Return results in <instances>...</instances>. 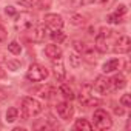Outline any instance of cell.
Wrapping results in <instances>:
<instances>
[{"instance_id": "cell-21", "label": "cell", "mask_w": 131, "mask_h": 131, "mask_svg": "<svg viewBox=\"0 0 131 131\" xmlns=\"http://www.w3.org/2000/svg\"><path fill=\"white\" fill-rule=\"evenodd\" d=\"M8 49H9V52H13V54H16V56L22 52V46H20L19 42H11V43L8 45Z\"/></svg>"}, {"instance_id": "cell-22", "label": "cell", "mask_w": 131, "mask_h": 131, "mask_svg": "<svg viewBox=\"0 0 131 131\" xmlns=\"http://www.w3.org/2000/svg\"><path fill=\"white\" fill-rule=\"evenodd\" d=\"M36 6L39 8V9H48L49 6H51V0H37L36 2Z\"/></svg>"}, {"instance_id": "cell-28", "label": "cell", "mask_w": 131, "mask_h": 131, "mask_svg": "<svg viewBox=\"0 0 131 131\" xmlns=\"http://www.w3.org/2000/svg\"><path fill=\"white\" fill-rule=\"evenodd\" d=\"M85 45H86V43H83V42H80V40H74V49H76L79 54H82V51H83Z\"/></svg>"}, {"instance_id": "cell-14", "label": "cell", "mask_w": 131, "mask_h": 131, "mask_svg": "<svg viewBox=\"0 0 131 131\" xmlns=\"http://www.w3.org/2000/svg\"><path fill=\"white\" fill-rule=\"evenodd\" d=\"M111 80V88L113 90H123L126 86V79L122 76V74H116Z\"/></svg>"}, {"instance_id": "cell-25", "label": "cell", "mask_w": 131, "mask_h": 131, "mask_svg": "<svg viewBox=\"0 0 131 131\" xmlns=\"http://www.w3.org/2000/svg\"><path fill=\"white\" fill-rule=\"evenodd\" d=\"M106 20H108L110 23H116V25H119V23L122 22V17L117 16V14H110V16L106 17Z\"/></svg>"}, {"instance_id": "cell-34", "label": "cell", "mask_w": 131, "mask_h": 131, "mask_svg": "<svg viewBox=\"0 0 131 131\" xmlns=\"http://www.w3.org/2000/svg\"><path fill=\"white\" fill-rule=\"evenodd\" d=\"M5 76H6V74H5V71H3V70H2V68H0V79H3V77H5Z\"/></svg>"}, {"instance_id": "cell-9", "label": "cell", "mask_w": 131, "mask_h": 131, "mask_svg": "<svg viewBox=\"0 0 131 131\" xmlns=\"http://www.w3.org/2000/svg\"><path fill=\"white\" fill-rule=\"evenodd\" d=\"M56 110H57V114L60 116V119H63V120H70L74 114V108L68 102H59Z\"/></svg>"}, {"instance_id": "cell-15", "label": "cell", "mask_w": 131, "mask_h": 131, "mask_svg": "<svg viewBox=\"0 0 131 131\" xmlns=\"http://www.w3.org/2000/svg\"><path fill=\"white\" fill-rule=\"evenodd\" d=\"M119 65H120L119 59H111V60L105 62L103 63V73H113V71L119 70Z\"/></svg>"}, {"instance_id": "cell-4", "label": "cell", "mask_w": 131, "mask_h": 131, "mask_svg": "<svg viewBox=\"0 0 131 131\" xmlns=\"http://www.w3.org/2000/svg\"><path fill=\"white\" fill-rule=\"evenodd\" d=\"M34 26V16L31 13H20L16 16V29L17 31H28Z\"/></svg>"}, {"instance_id": "cell-24", "label": "cell", "mask_w": 131, "mask_h": 131, "mask_svg": "<svg viewBox=\"0 0 131 131\" xmlns=\"http://www.w3.org/2000/svg\"><path fill=\"white\" fill-rule=\"evenodd\" d=\"M120 105L125 106V108L131 106V96H129V94H123V96L120 97Z\"/></svg>"}, {"instance_id": "cell-12", "label": "cell", "mask_w": 131, "mask_h": 131, "mask_svg": "<svg viewBox=\"0 0 131 131\" xmlns=\"http://www.w3.org/2000/svg\"><path fill=\"white\" fill-rule=\"evenodd\" d=\"M52 70H54V76H56L57 80H63L65 77H67V71H65L62 57H59V59H52Z\"/></svg>"}, {"instance_id": "cell-1", "label": "cell", "mask_w": 131, "mask_h": 131, "mask_svg": "<svg viewBox=\"0 0 131 131\" xmlns=\"http://www.w3.org/2000/svg\"><path fill=\"white\" fill-rule=\"evenodd\" d=\"M40 113H42V103L37 99H34V97H23V100H22V114H23L25 119L36 117Z\"/></svg>"}, {"instance_id": "cell-3", "label": "cell", "mask_w": 131, "mask_h": 131, "mask_svg": "<svg viewBox=\"0 0 131 131\" xmlns=\"http://www.w3.org/2000/svg\"><path fill=\"white\" fill-rule=\"evenodd\" d=\"M48 76H49L48 70L45 67H42V65H39V63H32L29 67V70H28V73H26V77L31 82H42Z\"/></svg>"}, {"instance_id": "cell-26", "label": "cell", "mask_w": 131, "mask_h": 131, "mask_svg": "<svg viewBox=\"0 0 131 131\" xmlns=\"http://www.w3.org/2000/svg\"><path fill=\"white\" fill-rule=\"evenodd\" d=\"M8 68H9L11 71H17V70L20 68V62H19V60H9V62H8Z\"/></svg>"}, {"instance_id": "cell-29", "label": "cell", "mask_w": 131, "mask_h": 131, "mask_svg": "<svg viewBox=\"0 0 131 131\" xmlns=\"http://www.w3.org/2000/svg\"><path fill=\"white\" fill-rule=\"evenodd\" d=\"M114 14H117V16H120V17H122V16H125V14H126V6H125V5H119Z\"/></svg>"}, {"instance_id": "cell-19", "label": "cell", "mask_w": 131, "mask_h": 131, "mask_svg": "<svg viewBox=\"0 0 131 131\" xmlns=\"http://www.w3.org/2000/svg\"><path fill=\"white\" fill-rule=\"evenodd\" d=\"M59 2H60V5L67 6V8H77L85 3V0H59Z\"/></svg>"}, {"instance_id": "cell-35", "label": "cell", "mask_w": 131, "mask_h": 131, "mask_svg": "<svg viewBox=\"0 0 131 131\" xmlns=\"http://www.w3.org/2000/svg\"><path fill=\"white\" fill-rule=\"evenodd\" d=\"M3 62H5V59H3V54L0 52V63H3Z\"/></svg>"}, {"instance_id": "cell-31", "label": "cell", "mask_w": 131, "mask_h": 131, "mask_svg": "<svg viewBox=\"0 0 131 131\" xmlns=\"http://www.w3.org/2000/svg\"><path fill=\"white\" fill-rule=\"evenodd\" d=\"M5 13L9 14V16H16V9H14V6H6V8H5Z\"/></svg>"}, {"instance_id": "cell-27", "label": "cell", "mask_w": 131, "mask_h": 131, "mask_svg": "<svg viewBox=\"0 0 131 131\" xmlns=\"http://www.w3.org/2000/svg\"><path fill=\"white\" fill-rule=\"evenodd\" d=\"M71 23H73V25H76V26H79V25H83V17L76 14V16H73V17H71Z\"/></svg>"}, {"instance_id": "cell-5", "label": "cell", "mask_w": 131, "mask_h": 131, "mask_svg": "<svg viewBox=\"0 0 131 131\" xmlns=\"http://www.w3.org/2000/svg\"><path fill=\"white\" fill-rule=\"evenodd\" d=\"M79 100H80V103L85 105V106H93V105L99 103V100L93 97V86H91V85H83V86L80 88Z\"/></svg>"}, {"instance_id": "cell-18", "label": "cell", "mask_w": 131, "mask_h": 131, "mask_svg": "<svg viewBox=\"0 0 131 131\" xmlns=\"http://www.w3.org/2000/svg\"><path fill=\"white\" fill-rule=\"evenodd\" d=\"M60 94L67 99V100H73L74 97H76V94H74V91L68 86V85H62L60 86Z\"/></svg>"}, {"instance_id": "cell-13", "label": "cell", "mask_w": 131, "mask_h": 131, "mask_svg": "<svg viewBox=\"0 0 131 131\" xmlns=\"http://www.w3.org/2000/svg\"><path fill=\"white\" fill-rule=\"evenodd\" d=\"M45 54H46V57H49L51 60H52V59H59V57H62V49H60L57 45H46V46H45Z\"/></svg>"}, {"instance_id": "cell-23", "label": "cell", "mask_w": 131, "mask_h": 131, "mask_svg": "<svg viewBox=\"0 0 131 131\" xmlns=\"http://www.w3.org/2000/svg\"><path fill=\"white\" fill-rule=\"evenodd\" d=\"M51 37H52V40H57V43H60V42H63L65 40V34L59 29V31H52L51 32Z\"/></svg>"}, {"instance_id": "cell-6", "label": "cell", "mask_w": 131, "mask_h": 131, "mask_svg": "<svg viewBox=\"0 0 131 131\" xmlns=\"http://www.w3.org/2000/svg\"><path fill=\"white\" fill-rule=\"evenodd\" d=\"M43 22H45V26L49 28L51 31H59L63 26V19L59 14H46Z\"/></svg>"}, {"instance_id": "cell-16", "label": "cell", "mask_w": 131, "mask_h": 131, "mask_svg": "<svg viewBox=\"0 0 131 131\" xmlns=\"http://www.w3.org/2000/svg\"><path fill=\"white\" fill-rule=\"evenodd\" d=\"M74 129H82V131H91L93 125L86 120V119H77L74 123Z\"/></svg>"}, {"instance_id": "cell-32", "label": "cell", "mask_w": 131, "mask_h": 131, "mask_svg": "<svg viewBox=\"0 0 131 131\" xmlns=\"http://www.w3.org/2000/svg\"><path fill=\"white\" fill-rule=\"evenodd\" d=\"M114 113H116L117 116H122V114H123V108H114Z\"/></svg>"}, {"instance_id": "cell-33", "label": "cell", "mask_w": 131, "mask_h": 131, "mask_svg": "<svg viewBox=\"0 0 131 131\" xmlns=\"http://www.w3.org/2000/svg\"><path fill=\"white\" fill-rule=\"evenodd\" d=\"M3 99H5V93H3V91H2V90H0V102H2V100H3Z\"/></svg>"}, {"instance_id": "cell-8", "label": "cell", "mask_w": 131, "mask_h": 131, "mask_svg": "<svg viewBox=\"0 0 131 131\" xmlns=\"http://www.w3.org/2000/svg\"><path fill=\"white\" fill-rule=\"evenodd\" d=\"M94 91H97L99 94H106L111 91V80L105 76H99L94 82Z\"/></svg>"}, {"instance_id": "cell-10", "label": "cell", "mask_w": 131, "mask_h": 131, "mask_svg": "<svg viewBox=\"0 0 131 131\" xmlns=\"http://www.w3.org/2000/svg\"><path fill=\"white\" fill-rule=\"evenodd\" d=\"M129 49H131V40H129V37L128 36H120L116 40L114 52H117V54H126Z\"/></svg>"}, {"instance_id": "cell-2", "label": "cell", "mask_w": 131, "mask_h": 131, "mask_svg": "<svg viewBox=\"0 0 131 131\" xmlns=\"http://www.w3.org/2000/svg\"><path fill=\"white\" fill-rule=\"evenodd\" d=\"M93 120H94V126L97 129H108L113 126V119L105 110H96Z\"/></svg>"}, {"instance_id": "cell-20", "label": "cell", "mask_w": 131, "mask_h": 131, "mask_svg": "<svg viewBox=\"0 0 131 131\" xmlns=\"http://www.w3.org/2000/svg\"><path fill=\"white\" fill-rule=\"evenodd\" d=\"M17 116H19V110L17 108H8V111H6V120L8 122L17 120Z\"/></svg>"}, {"instance_id": "cell-11", "label": "cell", "mask_w": 131, "mask_h": 131, "mask_svg": "<svg viewBox=\"0 0 131 131\" xmlns=\"http://www.w3.org/2000/svg\"><path fill=\"white\" fill-rule=\"evenodd\" d=\"M28 32H29V39L32 40V42H42L43 39H45V32H46V29H45V26L43 25H34V26H31L29 29H28Z\"/></svg>"}, {"instance_id": "cell-30", "label": "cell", "mask_w": 131, "mask_h": 131, "mask_svg": "<svg viewBox=\"0 0 131 131\" xmlns=\"http://www.w3.org/2000/svg\"><path fill=\"white\" fill-rule=\"evenodd\" d=\"M5 39H6V29L0 25V43L2 42H5Z\"/></svg>"}, {"instance_id": "cell-7", "label": "cell", "mask_w": 131, "mask_h": 131, "mask_svg": "<svg viewBox=\"0 0 131 131\" xmlns=\"http://www.w3.org/2000/svg\"><path fill=\"white\" fill-rule=\"evenodd\" d=\"M111 32L113 31H110V29H102V32L96 37V42H94V48L99 51V52H106L108 51V42H106V37L108 36H111Z\"/></svg>"}, {"instance_id": "cell-17", "label": "cell", "mask_w": 131, "mask_h": 131, "mask_svg": "<svg viewBox=\"0 0 131 131\" xmlns=\"http://www.w3.org/2000/svg\"><path fill=\"white\" fill-rule=\"evenodd\" d=\"M82 56L76 51V52H71L70 54V65H71V67L73 68H79L80 67V65H82Z\"/></svg>"}]
</instances>
